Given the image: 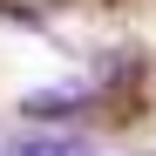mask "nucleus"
<instances>
[{"instance_id": "f257e3e1", "label": "nucleus", "mask_w": 156, "mask_h": 156, "mask_svg": "<svg viewBox=\"0 0 156 156\" xmlns=\"http://www.w3.org/2000/svg\"><path fill=\"white\" fill-rule=\"evenodd\" d=\"M7 156H95L88 136H75V129H27V136H14Z\"/></svg>"}]
</instances>
